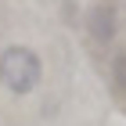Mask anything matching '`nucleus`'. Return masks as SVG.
I'll return each mask as SVG.
<instances>
[{
  "label": "nucleus",
  "instance_id": "3",
  "mask_svg": "<svg viewBox=\"0 0 126 126\" xmlns=\"http://www.w3.org/2000/svg\"><path fill=\"white\" fill-rule=\"evenodd\" d=\"M108 90L115 101H126V47H112L108 54Z\"/></svg>",
  "mask_w": 126,
  "mask_h": 126
},
{
  "label": "nucleus",
  "instance_id": "1",
  "mask_svg": "<svg viewBox=\"0 0 126 126\" xmlns=\"http://www.w3.org/2000/svg\"><path fill=\"white\" fill-rule=\"evenodd\" d=\"M43 83V58L25 43H7L0 50V87L15 97H29Z\"/></svg>",
  "mask_w": 126,
  "mask_h": 126
},
{
  "label": "nucleus",
  "instance_id": "2",
  "mask_svg": "<svg viewBox=\"0 0 126 126\" xmlns=\"http://www.w3.org/2000/svg\"><path fill=\"white\" fill-rule=\"evenodd\" d=\"M83 32L97 50H112L123 32V7L119 0H94L83 11Z\"/></svg>",
  "mask_w": 126,
  "mask_h": 126
},
{
  "label": "nucleus",
  "instance_id": "4",
  "mask_svg": "<svg viewBox=\"0 0 126 126\" xmlns=\"http://www.w3.org/2000/svg\"><path fill=\"white\" fill-rule=\"evenodd\" d=\"M61 18H65V25L68 29H83V11H79V4L76 0H61Z\"/></svg>",
  "mask_w": 126,
  "mask_h": 126
}]
</instances>
